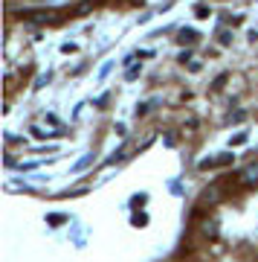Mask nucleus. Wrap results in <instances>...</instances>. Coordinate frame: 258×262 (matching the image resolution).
<instances>
[{
  "mask_svg": "<svg viewBox=\"0 0 258 262\" xmlns=\"http://www.w3.org/2000/svg\"><path fill=\"white\" fill-rule=\"evenodd\" d=\"M223 198V189L218 187V184H215V187H209L206 189V192H203V198H200V204H206V207H212V204H218V201H221Z\"/></svg>",
  "mask_w": 258,
  "mask_h": 262,
  "instance_id": "1",
  "label": "nucleus"
},
{
  "mask_svg": "<svg viewBox=\"0 0 258 262\" xmlns=\"http://www.w3.org/2000/svg\"><path fill=\"white\" fill-rule=\"evenodd\" d=\"M241 184H247V187L258 184V163H252V166H247L244 172H241Z\"/></svg>",
  "mask_w": 258,
  "mask_h": 262,
  "instance_id": "2",
  "label": "nucleus"
},
{
  "mask_svg": "<svg viewBox=\"0 0 258 262\" xmlns=\"http://www.w3.org/2000/svg\"><path fill=\"white\" fill-rule=\"evenodd\" d=\"M23 18L32 20V24H49V20H56L58 15H49V12H27Z\"/></svg>",
  "mask_w": 258,
  "mask_h": 262,
  "instance_id": "3",
  "label": "nucleus"
},
{
  "mask_svg": "<svg viewBox=\"0 0 258 262\" xmlns=\"http://www.w3.org/2000/svg\"><path fill=\"white\" fill-rule=\"evenodd\" d=\"M203 233H206V236H215V222H203Z\"/></svg>",
  "mask_w": 258,
  "mask_h": 262,
  "instance_id": "4",
  "label": "nucleus"
},
{
  "mask_svg": "<svg viewBox=\"0 0 258 262\" xmlns=\"http://www.w3.org/2000/svg\"><path fill=\"white\" fill-rule=\"evenodd\" d=\"M244 117H247V114H244V111H235V114H232V117H229V120H232V122H244Z\"/></svg>",
  "mask_w": 258,
  "mask_h": 262,
  "instance_id": "5",
  "label": "nucleus"
},
{
  "mask_svg": "<svg viewBox=\"0 0 258 262\" xmlns=\"http://www.w3.org/2000/svg\"><path fill=\"white\" fill-rule=\"evenodd\" d=\"M180 38H183V41H194L197 35H194V32H180Z\"/></svg>",
  "mask_w": 258,
  "mask_h": 262,
  "instance_id": "6",
  "label": "nucleus"
}]
</instances>
